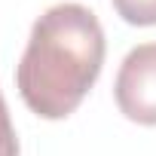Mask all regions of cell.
I'll return each mask as SVG.
<instances>
[{"label": "cell", "instance_id": "6da1fadb", "mask_svg": "<svg viewBox=\"0 0 156 156\" xmlns=\"http://www.w3.org/2000/svg\"><path fill=\"white\" fill-rule=\"evenodd\" d=\"M104 28L83 3H55L31 28L16 86L31 113L43 119L70 116L95 86L104 64Z\"/></svg>", "mask_w": 156, "mask_h": 156}, {"label": "cell", "instance_id": "277c9868", "mask_svg": "<svg viewBox=\"0 0 156 156\" xmlns=\"http://www.w3.org/2000/svg\"><path fill=\"white\" fill-rule=\"evenodd\" d=\"M0 156H19V138H16L3 95H0Z\"/></svg>", "mask_w": 156, "mask_h": 156}, {"label": "cell", "instance_id": "3957f363", "mask_svg": "<svg viewBox=\"0 0 156 156\" xmlns=\"http://www.w3.org/2000/svg\"><path fill=\"white\" fill-rule=\"evenodd\" d=\"M113 9L129 25H138V28L156 25V0H113Z\"/></svg>", "mask_w": 156, "mask_h": 156}, {"label": "cell", "instance_id": "7a4b0ae2", "mask_svg": "<svg viewBox=\"0 0 156 156\" xmlns=\"http://www.w3.org/2000/svg\"><path fill=\"white\" fill-rule=\"evenodd\" d=\"M113 98L126 119L156 126V43H141L122 58Z\"/></svg>", "mask_w": 156, "mask_h": 156}]
</instances>
